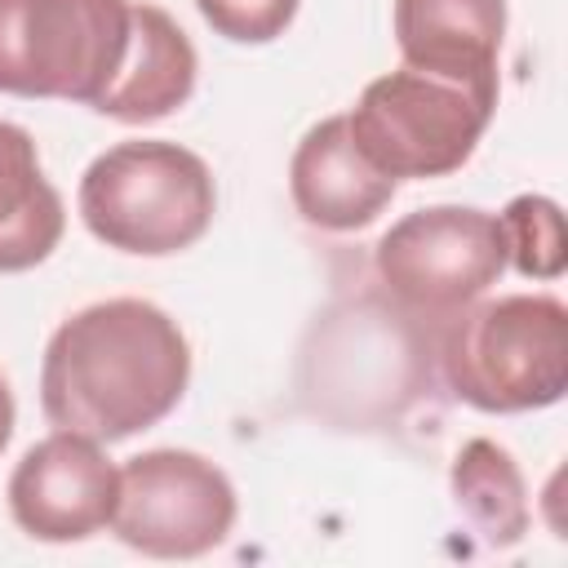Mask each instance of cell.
Here are the masks:
<instances>
[{
    "instance_id": "cell-1",
    "label": "cell",
    "mask_w": 568,
    "mask_h": 568,
    "mask_svg": "<svg viewBox=\"0 0 568 568\" xmlns=\"http://www.w3.org/2000/svg\"><path fill=\"white\" fill-rule=\"evenodd\" d=\"M191 342L169 311L106 297L67 315L40 359V408L58 430L98 444L160 426L186 395Z\"/></svg>"
},
{
    "instance_id": "cell-2",
    "label": "cell",
    "mask_w": 568,
    "mask_h": 568,
    "mask_svg": "<svg viewBox=\"0 0 568 568\" xmlns=\"http://www.w3.org/2000/svg\"><path fill=\"white\" fill-rule=\"evenodd\" d=\"M439 377L479 413L550 408L568 390V311L550 293L475 297L439 320Z\"/></svg>"
},
{
    "instance_id": "cell-3",
    "label": "cell",
    "mask_w": 568,
    "mask_h": 568,
    "mask_svg": "<svg viewBox=\"0 0 568 568\" xmlns=\"http://www.w3.org/2000/svg\"><path fill=\"white\" fill-rule=\"evenodd\" d=\"M80 222L93 240L133 257H169L204 240L217 213L209 164L164 138L106 146L80 178Z\"/></svg>"
},
{
    "instance_id": "cell-4",
    "label": "cell",
    "mask_w": 568,
    "mask_h": 568,
    "mask_svg": "<svg viewBox=\"0 0 568 568\" xmlns=\"http://www.w3.org/2000/svg\"><path fill=\"white\" fill-rule=\"evenodd\" d=\"M133 0H0V93L98 106L124 67Z\"/></svg>"
},
{
    "instance_id": "cell-5",
    "label": "cell",
    "mask_w": 568,
    "mask_h": 568,
    "mask_svg": "<svg viewBox=\"0 0 568 568\" xmlns=\"http://www.w3.org/2000/svg\"><path fill=\"white\" fill-rule=\"evenodd\" d=\"M493 111L497 89L399 67L364 84L359 102L346 111V124L355 146L399 182L457 173L493 124Z\"/></svg>"
},
{
    "instance_id": "cell-6",
    "label": "cell",
    "mask_w": 568,
    "mask_h": 568,
    "mask_svg": "<svg viewBox=\"0 0 568 568\" xmlns=\"http://www.w3.org/2000/svg\"><path fill=\"white\" fill-rule=\"evenodd\" d=\"M386 293L422 315L444 320L484 297L506 271V240L497 213L470 204H430L404 213L373 248Z\"/></svg>"
},
{
    "instance_id": "cell-7",
    "label": "cell",
    "mask_w": 568,
    "mask_h": 568,
    "mask_svg": "<svg viewBox=\"0 0 568 568\" xmlns=\"http://www.w3.org/2000/svg\"><path fill=\"white\" fill-rule=\"evenodd\" d=\"M235 484L191 448H146L120 466L111 532L151 559H195L235 528Z\"/></svg>"
},
{
    "instance_id": "cell-8",
    "label": "cell",
    "mask_w": 568,
    "mask_h": 568,
    "mask_svg": "<svg viewBox=\"0 0 568 568\" xmlns=\"http://www.w3.org/2000/svg\"><path fill=\"white\" fill-rule=\"evenodd\" d=\"M120 466L98 439L53 430L22 453L9 475V515L36 541H84L111 528Z\"/></svg>"
},
{
    "instance_id": "cell-9",
    "label": "cell",
    "mask_w": 568,
    "mask_h": 568,
    "mask_svg": "<svg viewBox=\"0 0 568 568\" xmlns=\"http://www.w3.org/2000/svg\"><path fill=\"white\" fill-rule=\"evenodd\" d=\"M395 178H386L351 138L346 115H328L302 133L288 160V195L306 226L315 231H364L395 200Z\"/></svg>"
},
{
    "instance_id": "cell-10",
    "label": "cell",
    "mask_w": 568,
    "mask_h": 568,
    "mask_svg": "<svg viewBox=\"0 0 568 568\" xmlns=\"http://www.w3.org/2000/svg\"><path fill=\"white\" fill-rule=\"evenodd\" d=\"M390 31L404 67L497 89L506 0H395Z\"/></svg>"
},
{
    "instance_id": "cell-11",
    "label": "cell",
    "mask_w": 568,
    "mask_h": 568,
    "mask_svg": "<svg viewBox=\"0 0 568 568\" xmlns=\"http://www.w3.org/2000/svg\"><path fill=\"white\" fill-rule=\"evenodd\" d=\"M195 75H200L195 44L173 22V13L151 0H133V40L124 67L93 111L120 124L164 120L178 106H186V98L195 93Z\"/></svg>"
},
{
    "instance_id": "cell-12",
    "label": "cell",
    "mask_w": 568,
    "mask_h": 568,
    "mask_svg": "<svg viewBox=\"0 0 568 568\" xmlns=\"http://www.w3.org/2000/svg\"><path fill=\"white\" fill-rule=\"evenodd\" d=\"M67 231L58 186L40 169L36 138L0 120V275L40 266Z\"/></svg>"
},
{
    "instance_id": "cell-13",
    "label": "cell",
    "mask_w": 568,
    "mask_h": 568,
    "mask_svg": "<svg viewBox=\"0 0 568 568\" xmlns=\"http://www.w3.org/2000/svg\"><path fill=\"white\" fill-rule=\"evenodd\" d=\"M453 501L457 510L475 524V532L506 550L528 532V497H524V475L515 457L493 444V439H466L462 453L453 457Z\"/></svg>"
},
{
    "instance_id": "cell-14",
    "label": "cell",
    "mask_w": 568,
    "mask_h": 568,
    "mask_svg": "<svg viewBox=\"0 0 568 568\" xmlns=\"http://www.w3.org/2000/svg\"><path fill=\"white\" fill-rule=\"evenodd\" d=\"M506 262L528 280H559L564 275V213L550 195H515L501 213Z\"/></svg>"
},
{
    "instance_id": "cell-15",
    "label": "cell",
    "mask_w": 568,
    "mask_h": 568,
    "mask_svg": "<svg viewBox=\"0 0 568 568\" xmlns=\"http://www.w3.org/2000/svg\"><path fill=\"white\" fill-rule=\"evenodd\" d=\"M302 0H195L200 18L231 44H271L280 40Z\"/></svg>"
},
{
    "instance_id": "cell-16",
    "label": "cell",
    "mask_w": 568,
    "mask_h": 568,
    "mask_svg": "<svg viewBox=\"0 0 568 568\" xmlns=\"http://www.w3.org/2000/svg\"><path fill=\"white\" fill-rule=\"evenodd\" d=\"M13 422H18V404H13V390H9V382H4V373H0V453H4L9 439H13Z\"/></svg>"
}]
</instances>
